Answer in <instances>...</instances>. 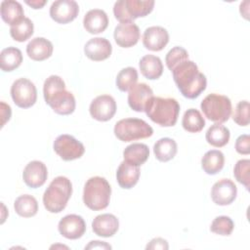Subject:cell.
Returning a JSON list of instances; mask_svg holds the SVG:
<instances>
[{
    "mask_svg": "<svg viewBox=\"0 0 250 250\" xmlns=\"http://www.w3.org/2000/svg\"><path fill=\"white\" fill-rule=\"evenodd\" d=\"M171 71L178 89L185 98L195 99L206 89V76L199 71L194 62L184 61Z\"/></svg>",
    "mask_w": 250,
    "mask_h": 250,
    "instance_id": "obj_1",
    "label": "cell"
},
{
    "mask_svg": "<svg viewBox=\"0 0 250 250\" xmlns=\"http://www.w3.org/2000/svg\"><path fill=\"white\" fill-rule=\"evenodd\" d=\"M43 95L46 104L58 114L68 115L75 109L74 96L65 90L64 81L58 75H51L45 80Z\"/></svg>",
    "mask_w": 250,
    "mask_h": 250,
    "instance_id": "obj_2",
    "label": "cell"
},
{
    "mask_svg": "<svg viewBox=\"0 0 250 250\" xmlns=\"http://www.w3.org/2000/svg\"><path fill=\"white\" fill-rule=\"evenodd\" d=\"M145 111L151 121L162 126L171 127L177 123L180 104L173 98L152 97L146 105Z\"/></svg>",
    "mask_w": 250,
    "mask_h": 250,
    "instance_id": "obj_3",
    "label": "cell"
},
{
    "mask_svg": "<svg viewBox=\"0 0 250 250\" xmlns=\"http://www.w3.org/2000/svg\"><path fill=\"white\" fill-rule=\"evenodd\" d=\"M72 193V185L69 179L63 176L55 178L43 194V204L51 213L62 212Z\"/></svg>",
    "mask_w": 250,
    "mask_h": 250,
    "instance_id": "obj_4",
    "label": "cell"
},
{
    "mask_svg": "<svg viewBox=\"0 0 250 250\" xmlns=\"http://www.w3.org/2000/svg\"><path fill=\"white\" fill-rule=\"evenodd\" d=\"M111 194V188L108 182L103 177L90 178L83 190L84 204L91 210L99 211L108 206Z\"/></svg>",
    "mask_w": 250,
    "mask_h": 250,
    "instance_id": "obj_5",
    "label": "cell"
},
{
    "mask_svg": "<svg viewBox=\"0 0 250 250\" xmlns=\"http://www.w3.org/2000/svg\"><path fill=\"white\" fill-rule=\"evenodd\" d=\"M153 7L152 0H119L114 3L113 14L120 23L131 22L138 18L147 16Z\"/></svg>",
    "mask_w": 250,
    "mask_h": 250,
    "instance_id": "obj_6",
    "label": "cell"
},
{
    "mask_svg": "<svg viewBox=\"0 0 250 250\" xmlns=\"http://www.w3.org/2000/svg\"><path fill=\"white\" fill-rule=\"evenodd\" d=\"M205 117L216 123H224L231 114V102L224 95L209 94L200 104Z\"/></svg>",
    "mask_w": 250,
    "mask_h": 250,
    "instance_id": "obj_7",
    "label": "cell"
},
{
    "mask_svg": "<svg viewBox=\"0 0 250 250\" xmlns=\"http://www.w3.org/2000/svg\"><path fill=\"white\" fill-rule=\"evenodd\" d=\"M114 135L122 142H132L146 139L153 134V129L140 118H124L116 122Z\"/></svg>",
    "mask_w": 250,
    "mask_h": 250,
    "instance_id": "obj_8",
    "label": "cell"
},
{
    "mask_svg": "<svg viewBox=\"0 0 250 250\" xmlns=\"http://www.w3.org/2000/svg\"><path fill=\"white\" fill-rule=\"evenodd\" d=\"M11 96L16 105L21 108H28L36 103L37 90L30 80L19 78L12 84Z\"/></svg>",
    "mask_w": 250,
    "mask_h": 250,
    "instance_id": "obj_9",
    "label": "cell"
},
{
    "mask_svg": "<svg viewBox=\"0 0 250 250\" xmlns=\"http://www.w3.org/2000/svg\"><path fill=\"white\" fill-rule=\"evenodd\" d=\"M55 152L65 161L74 160L80 158L84 152L85 147L81 142L76 140L74 137L63 134L57 137L53 145Z\"/></svg>",
    "mask_w": 250,
    "mask_h": 250,
    "instance_id": "obj_10",
    "label": "cell"
},
{
    "mask_svg": "<svg viewBox=\"0 0 250 250\" xmlns=\"http://www.w3.org/2000/svg\"><path fill=\"white\" fill-rule=\"evenodd\" d=\"M91 116L98 121H108L116 112L115 100L109 95H101L95 98L89 107Z\"/></svg>",
    "mask_w": 250,
    "mask_h": 250,
    "instance_id": "obj_11",
    "label": "cell"
},
{
    "mask_svg": "<svg viewBox=\"0 0 250 250\" xmlns=\"http://www.w3.org/2000/svg\"><path fill=\"white\" fill-rule=\"evenodd\" d=\"M79 13V6L74 0H58L50 7V17L58 23L72 21Z\"/></svg>",
    "mask_w": 250,
    "mask_h": 250,
    "instance_id": "obj_12",
    "label": "cell"
},
{
    "mask_svg": "<svg viewBox=\"0 0 250 250\" xmlns=\"http://www.w3.org/2000/svg\"><path fill=\"white\" fill-rule=\"evenodd\" d=\"M237 195V188L229 179H221L216 182L211 189V198L215 204L226 206L234 201Z\"/></svg>",
    "mask_w": 250,
    "mask_h": 250,
    "instance_id": "obj_13",
    "label": "cell"
},
{
    "mask_svg": "<svg viewBox=\"0 0 250 250\" xmlns=\"http://www.w3.org/2000/svg\"><path fill=\"white\" fill-rule=\"evenodd\" d=\"M58 229L60 233L67 239H78L85 233L86 224L81 216L69 214L61 219Z\"/></svg>",
    "mask_w": 250,
    "mask_h": 250,
    "instance_id": "obj_14",
    "label": "cell"
},
{
    "mask_svg": "<svg viewBox=\"0 0 250 250\" xmlns=\"http://www.w3.org/2000/svg\"><path fill=\"white\" fill-rule=\"evenodd\" d=\"M48 177V170L46 165L39 161H30L23 169L22 179L25 185L31 188H37L43 186Z\"/></svg>",
    "mask_w": 250,
    "mask_h": 250,
    "instance_id": "obj_15",
    "label": "cell"
},
{
    "mask_svg": "<svg viewBox=\"0 0 250 250\" xmlns=\"http://www.w3.org/2000/svg\"><path fill=\"white\" fill-rule=\"evenodd\" d=\"M113 36L117 45L123 48H129L138 43L140 39V28L133 21L120 23L114 28Z\"/></svg>",
    "mask_w": 250,
    "mask_h": 250,
    "instance_id": "obj_16",
    "label": "cell"
},
{
    "mask_svg": "<svg viewBox=\"0 0 250 250\" xmlns=\"http://www.w3.org/2000/svg\"><path fill=\"white\" fill-rule=\"evenodd\" d=\"M152 97L153 92L147 84L138 83L129 90L128 104L133 110L143 112L145 111L146 104Z\"/></svg>",
    "mask_w": 250,
    "mask_h": 250,
    "instance_id": "obj_17",
    "label": "cell"
},
{
    "mask_svg": "<svg viewBox=\"0 0 250 250\" xmlns=\"http://www.w3.org/2000/svg\"><path fill=\"white\" fill-rule=\"evenodd\" d=\"M169 42V33L162 26H149L143 35L144 46L150 51L158 52L164 49Z\"/></svg>",
    "mask_w": 250,
    "mask_h": 250,
    "instance_id": "obj_18",
    "label": "cell"
},
{
    "mask_svg": "<svg viewBox=\"0 0 250 250\" xmlns=\"http://www.w3.org/2000/svg\"><path fill=\"white\" fill-rule=\"evenodd\" d=\"M112 52L110 42L104 37L90 39L84 46L86 57L94 62H101L109 58Z\"/></svg>",
    "mask_w": 250,
    "mask_h": 250,
    "instance_id": "obj_19",
    "label": "cell"
},
{
    "mask_svg": "<svg viewBox=\"0 0 250 250\" xmlns=\"http://www.w3.org/2000/svg\"><path fill=\"white\" fill-rule=\"evenodd\" d=\"M119 228L118 219L112 214L98 215L92 222L93 231L102 237H110L116 233Z\"/></svg>",
    "mask_w": 250,
    "mask_h": 250,
    "instance_id": "obj_20",
    "label": "cell"
},
{
    "mask_svg": "<svg viewBox=\"0 0 250 250\" xmlns=\"http://www.w3.org/2000/svg\"><path fill=\"white\" fill-rule=\"evenodd\" d=\"M83 25L86 31L91 34L101 33L104 31L108 25L107 15L101 9L90 10L84 16Z\"/></svg>",
    "mask_w": 250,
    "mask_h": 250,
    "instance_id": "obj_21",
    "label": "cell"
},
{
    "mask_svg": "<svg viewBox=\"0 0 250 250\" xmlns=\"http://www.w3.org/2000/svg\"><path fill=\"white\" fill-rule=\"evenodd\" d=\"M140 168L127 161H122L116 171V180L118 185L122 188H132L139 181L140 178Z\"/></svg>",
    "mask_w": 250,
    "mask_h": 250,
    "instance_id": "obj_22",
    "label": "cell"
},
{
    "mask_svg": "<svg viewBox=\"0 0 250 250\" xmlns=\"http://www.w3.org/2000/svg\"><path fill=\"white\" fill-rule=\"evenodd\" d=\"M26 54L33 61H44L53 54V44L44 37H35L27 44Z\"/></svg>",
    "mask_w": 250,
    "mask_h": 250,
    "instance_id": "obj_23",
    "label": "cell"
},
{
    "mask_svg": "<svg viewBox=\"0 0 250 250\" xmlns=\"http://www.w3.org/2000/svg\"><path fill=\"white\" fill-rule=\"evenodd\" d=\"M0 14L2 20L11 26L21 21L25 18L21 4L14 0L2 1L0 5Z\"/></svg>",
    "mask_w": 250,
    "mask_h": 250,
    "instance_id": "obj_24",
    "label": "cell"
},
{
    "mask_svg": "<svg viewBox=\"0 0 250 250\" xmlns=\"http://www.w3.org/2000/svg\"><path fill=\"white\" fill-rule=\"evenodd\" d=\"M141 73L149 80L158 79L163 72V64L161 60L153 55L144 56L139 62Z\"/></svg>",
    "mask_w": 250,
    "mask_h": 250,
    "instance_id": "obj_25",
    "label": "cell"
},
{
    "mask_svg": "<svg viewBox=\"0 0 250 250\" xmlns=\"http://www.w3.org/2000/svg\"><path fill=\"white\" fill-rule=\"evenodd\" d=\"M149 156V148L145 144L135 143L125 147L123 151L124 160L135 166L144 164Z\"/></svg>",
    "mask_w": 250,
    "mask_h": 250,
    "instance_id": "obj_26",
    "label": "cell"
},
{
    "mask_svg": "<svg viewBox=\"0 0 250 250\" xmlns=\"http://www.w3.org/2000/svg\"><path fill=\"white\" fill-rule=\"evenodd\" d=\"M225 164V156L222 151L212 149L207 151L201 158V167L208 175H216Z\"/></svg>",
    "mask_w": 250,
    "mask_h": 250,
    "instance_id": "obj_27",
    "label": "cell"
},
{
    "mask_svg": "<svg viewBox=\"0 0 250 250\" xmlns=\"http://www.w3.org/2000/svg\"><path fill=\"white\" fill-rule=\"evenodd\" d=\"M22 62V54L16 47H8L0 53V67L5 72H10L18 68Z\"/></svg>",
    "mask_w": 250,
    "mask_h": 250,
    "instance_id": "obj_28",
    "label": "cell"
},
{
    "mask_svg": "<svg viewBox=\"0 0 250 250\" xmlns=\"http://www.w3.org/2000/svg\"><path fill=\"white\" fill-rule=\"evenodd\" d=\"M177 151V143L170 138H161L153 146L154 155L161 162H167L173 159Z\"/></svg>",
    "mask_w": 250,
    "mask_h": 250,
    "instance_id": "obj_29",
    "label": "cell"
},
{
    "mask_svg": "<svg viewBox=\"0 0 250 250\" xmlns=\"http://www.w3.org/2000/svg\"><path fill=\"white\" fill-rule=\"evenodd\" d=\"M14 208L18 215L23 218H30L36 215L38 211V203L34 196L22 194L14 202Z\"/></svg>",
    "mask_w": 250,
    "mask_h": 250,
    "instance_id": "obj_30",
    "label": "cell"
},
{
    "mask_svg": "<svg viewBox=\"0 0 250 250\" xmlns=\"http://www.w3.org/2000/svg\"><path fill=\"white\" fill-rule=\"evenodd\" d=\"M229 130L226 126L219 123L209 127L205 136L207 143L216 147H222L226 146L229 141Z\"/></svg>",
    "mask_w": 250,
    "mask_h": 250,
    "instance_id": "obj_31",
    "label": "cell"
},
{
    "mask_svg": "<svg viewBox=\"0 0 250 250\" xmlns=\"http://www.w3.org/2000/svg\"><path fill=\"white\" fill-rule=\"evenodd\" d=\"M183 128L189 133H198L205 126V120L199 110L195 108L188 109L182 119Z\"/></svg>",
    "mask_w": 250,
    "mask_h": 250,
    "instance_id": "obj_32",
    "label": "cell"
},
{
    "mask_svg": "<svg viewBox=\"0 0 250 250\" xmlns=\"http://www.w3.org/2000/svg\"><path fill=\"white\" fill-rule=\"evenodd\" d=\"M33 22L30 19L24 18L21 21L11 26L10 34L14 40L18 42H24L33 34Z\"/></svg>",
    "mask_w": 250,
    "mask_h": 250,
    "instance_id": "obj_33",
    "label": "cell"
},
{
    "mask_svg": "<svg viewBox=\"0 0 250 250\" xmlns=\"http://www.w3.org/2000/svg\"><path fill=\"white\" fill-rule=\"evenodd\" d=\"M138 81V71L136 68L128 66L119 71L116 76V87L121 92L129 91Z\"/></svg>",
    "mask_w": 250,
    "mask_h": 250,
    "instance_id": "obj_34",
    "label": "cell"
},
{
    "mask_svg": "<svg viewBox=\"0 0 250 250\" xmlns=\"http://www.w3.org/2000/svg\"><path fill=\"white\" fill-rule=\"evenodd\" d=\"M234 228L232 220L228 216H218L211 223L210 229L212 232L220 235H229Z\"/></svg>",
    "mask_w": 250,
    "mask_h": 250,
    "instance_id": "obj_35",
    "label": "cell"
},
{
    "mask_svg": "<svg viewBox=\"0 0 250 250\" xmlns=\"http://www.w3.org/2000/svg\"><path fill=\"white\" fill-rule=\"evenodd\" d=\"M249 170H250V160L249 159H241L238 160L233 168V175L236 181L243 186L247 189L250 187V179H249Z\"/></svg>",
    "mask_w": 250,
    "mask_h": 250,
    "instance_id": "obj_36",
    "label": "cell"
},
{
    "mask_svg": "<svg viewBox=\"0 0 250 250\" xmlns=\"http://www.w3.org/2000/svg\"><path fill=\"white\" fill-rule=\"evenodd\" d=\"M188 60V54L186 49L180 46H176L172 48L165 57V62L167 67L172 70L175 66L181 63L184 61Z\"/></svg>",
    "mask_w": 250,
    "mask_h": 250,
    "instance_id": "obj_37",
    "label": "cell"
},
{
    "mask_svg": "<svg viewBox=\"0 0 250 250\" xmlns=\"http://www.w3.org/2000/svg\"><path fill=\"white\" fill-rule=\"evenodd\" d=\"M232 119L239 126H247L249 124V103L247 101H241L236 104Z\"/></svg>",
    "mask_w": 250,
    "mask_h": 250,
    "instance_id": "obj_38",
    "label": "cell"
},
{
    "mask_svg": "<svg viewBox=\"0 0 250 250\" xmlns=\"http://www.w3.org/2000/svg\"><path fill=\"white\" fill-rule=\"evenodd\" d=\"M235 150L240 154L250 153V137L247 134L240 135L235 142Z\"/></svg>",
    "mask_w": 250,
    "mask_h": 250,
    "instance_id": "obj_39",
    "label": "cell"
},
{
    "mask_svg": "<svg viewBox=\"0 0 250 250\" xmlns=\"http://www.w3.org/2000/svg\"><path fill=\"white\" fill-rule=\"evenodd\" d=\"M146 249H162V250H167L169 248L168 242L161 238V237H157V238H153L152 240H150V242L146 245Z\"/></svg>",
    "mask_w": 250,
    "mask_h": 250,
    "instance_id": "obj_40",
    "label": "cell"
},
{
    "mask_svg": "<svg viewBox=\"0 0 250 250\" xmlns=\"http://www.w3.org/2000/svg\"><path fill=\"white\" fill-rule=\"evenodd\" d=\"M11 114H12V111H11L10 105L6 104L4 102H1V118H2L1 127H3L5 123L10 120Z\"/></svg>",
    "mask_w": 250,
    "mask_h": 250,
    "instance_id": "obj_41",
    "label": "cell"
},
{
    "mask_svg": "<svg viewBox=\"0 0 250 250\" xmlns=\"http://www.w3.org/2000/svg\"><path fill=\"white\" fill-rule=\"evenodd\" d=\"M85 249H111V246L106 242L94 240L91 241L87 246H85Z\"/></svg>",
    "mask_w": 250,
    "mask_h": 250,
    "instance_id": "obj_42",
    "label": "cell"
},
{
    "mask_svg": "<svg viewBox=\"0 0 250 250\" xmlns=\"http://www.w3.org/2000/svg\"><path fill=\"white\" fill-rule=\"evenodd\" d=\"M25 3L33 9H41L47 3V1L46 0H31V1L25 0Z\"/></svg>",
    "mask_w": 250,
    "mask_h": 250,
    "instance_id": "obj_43",
    "label": "cell"
},
{
    "mask_svg": "<svg viewBox=\"0 0 250 250\" xmlns=\"http://www.w3.org/2000/svg\"><path fill=\"white\" fill-rule=\"evenodd\" d=\"M56 247H64V248H68V247H66V246H64V245H53V246H51V248H56Z\"/></svg>",
    "mask_w": 250,
    "mask_h": 250,
    "instance_id": "obj_44",
    "label": "cell"
}]
</instances>
